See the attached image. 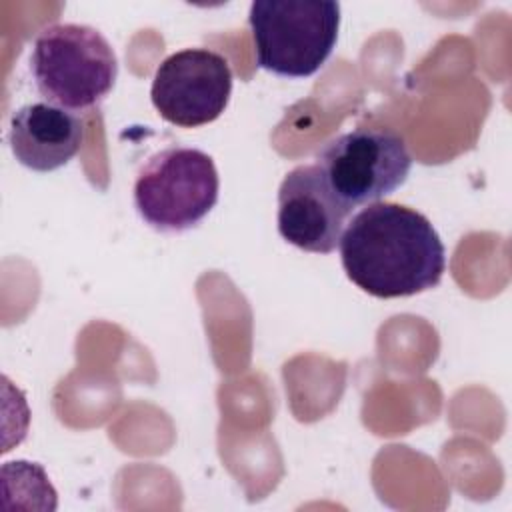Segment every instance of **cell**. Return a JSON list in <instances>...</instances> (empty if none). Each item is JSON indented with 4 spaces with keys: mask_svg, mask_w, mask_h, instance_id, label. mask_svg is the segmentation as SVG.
<instances>
[{
    "mask_svg": "<svg viewBox=\"0 0 512 512\" xmlns=\"http://www.w3.org/2000/svg\"><path fill=\"white\" fill-rule=\"evenodd\" d=\"M346 276L376 298L414 296L440 284L444 244L414 208L374 202L352 216L340 238Z\"/></svg>",
    "mask_w": 512,
    "mask_h": 512,
    "instance_id": "obj_1",
    "label": "cell"
},
{
    "mask_svg": "<svg viewBox=\"0 0 512 512\" xmlns=\"http://www.w3.org/2000/svg\"><path fill=\"white\" fill-rule=\"evenodd\" d=\"M30 70L38 92L66 110H86L114 88L118 62L108 40L86 24L44 26L32 44Z\"/></svg>",
    "mask_w": 512,
    "mask_h": 512,
    "instance_id": "obj_2",
    "label": "cell"
},
{
    "mask_svg": "<svg viewBox=\"0 0 512 512\" xmlns=\"http://www.w3.org/2000/svg\"><path fill=\"white\" fill-rule=\"evenodd\" d=\"M258 66L284 78H306L334 50L340 4L332 0H256L250 4Z\"/></svg>",
    "mask_w": 512,
    "mask_h": 512,
    "instance_id": "obj_3",
    "label": "cell"
},
{
    "mask_svg": "<svg viewBox=\"0 0 512 512\" xmlns=\"http://www.w3.org/2000/svg\"><path fill=\"white\" fill-rule=\"evenodd\" d=\"M218 188V170L206 152L172 146L150 156L140 168L134 206L154 230L184 232L216 206Z\"/></svg>",
    "mask_w": 512,
    "mask_h": 512,
    "instance_id": "obj_4",
    "label": "cell"
},
{
    "mask_svg": "<svg viewBox=\"0 0 512 512\" xmlns=\"http://www.w3.org/2000/svg\"><path fill=\"white\" fill-rule=\"evenodd\" d=\"M332 192L350 208L374 204L400 188L412 168L404 138L390 128H356L316 152Z\"/></svg>",
    "mask_w": 512,
    "mask_h": 512,
    "instance_id": "obj_5",
    "label": "cell"
},
{
    "mask_svg": "<svg viewBox=\"0 0 512 512\" xmlns=\"http://www.w3.org/2000/svg\"><path fill=\"white\" fill-rule=\"evenodd\" d=\"M230 94V64L208 48H184L164 58L150 88L158 114L182 128L214 122L228 106Z\"/></svg>",
    "mask_w": 512,
    "mask_h": 512,
    "instance_id": "obj_6",
    "label": "cell"
},
{
    "mask_svg": "<svg viewBox=\"0 0 512 512\" xmlns=\"http://www.w3.org/2000/svg\"><path fill=\"white\" fill-rule=\"evenodd\" d=\"M352 208L328 186L316 164L290 170L278 190L280 236L314 254H330L340 244Z\"/></svg>",
    "mask_w": 512,
    "mask_h": 512,
    "instance_id": "obj_7",
    "label": "cell"
},
{
    "mask_svg": "<svg viewBox=\"0 0 512 512\" xmlns=\"http://www.w3.org/2000/svg\"><path fill=\"white\" fill-rule=\"evenodd\" d=\"M84 140L82 120L50 102L20 106L10 118L8 142L14 158L36 172L68 164Z\"/></svg>",
    "mask_w": 512,
    "mask_h": 512,
    "instance_id": "obj_8",
    "label": "cell"
}]
</instances>
